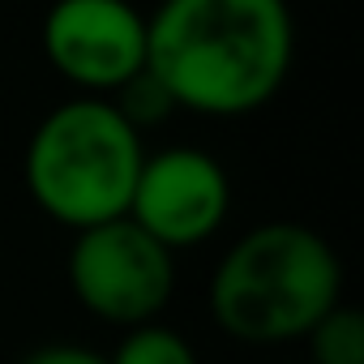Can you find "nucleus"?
Wrapping results in <instances>:
<instances>
[{
    "label": "nucleus",
    "instance_id": "nucleus-1",
    "mask_svg": "<svg viewBox=\"0 0 364 364\" xmlns=\"http://www.w3.org/2000/svg\"><path fill=\"white\" fill-rule=\"evenodd\" d=\"M296 60L287 0H159L146 18V73L176 112L249 116Z\"/></svg>",
    "mask_w": 364,
    "mask_h": 364
},
{
    "label": "nucleus",
    "instance_id": "nucleus-2",
    "mask_svg": "<svg viewBox=\"0 0 364 364\" xmlns=\"http://www.w3.org/2000/svg\"><path fill=\"white\" fill-rule=\"evenodd\" d=\"M343 304V262L304 223H262L245 232L210 274V317L228 338L279 347L304 338Z\"/></svg>",
    "mask_w": 364,
    "mask_h": 364
},
{
    "label": "nucleus",
    "instance_id": "nucleus-3",
    "mask_svg": "<svg viewBox=\"0 0 364 364\" xmlns=\"http://www.w3.org/2000/svg\"><path fill=\"white\" fill-rule=\"evenodd\" d=\"M141 159L146 141L124 112L103 95H77L35 124L22 176L52 223L82 232L129 215Z\"/></svg>",
    "mask_w": 364,
    "mask_h": 364
},
{
    "label": "nucleus",
    "instance_id": "nucleus-4",
    "mask_svg": "<svg viewBox=\"0 0 364 364\" xmlns=\"http://www.w3.org/2000/svg\"><path fill=\"white\" fill-rule=\"evenodd\" d=\"M69 287L90 317L133 330L159 321L167 309L176 291V253L120 215L73 232Z\"/></svg>",
    "mask_w": 364,
    "mask_h": 364
},
{
    "label": "nucleus",
    "instance_id": "nucleus-5",
    "mask_svg": "<svg viewBox=\"0 0 364 364\" xmlns=\"http://www.w3.org/2000/svg\"><path fill=\"white\" fill-rule=\"evenodd\" d=\"M232 215V180L210 150L163 146L146 150L137 185L129 198V219L154 236L163 249H193L219 236Z\"/></svg>",
    "mask_w": 364,
    "mask_h": 364
},
{
    "label": "nucleus",
    "instance_id": "nucleus-6",
    "mask_svg": "<svg viewBox=\"0 0 364 364\" xmlns=\"http://www.w3.org/2000/svg\"><path fill=\"white\" fill-rule=\"evenodd\" d=\"M39 39L48 65L82 95L112 99L146 69V14L129 0H56Z\"/></svg>",
    "mask_w": 364,
    "mask_h": 364
},
{
    "label": "nucleus",
    "instance_id": "nucleus-7",
    "mask_svg": "<svg viewBox=\"0 0 364 364\" xmlns=\"http://www.w3.org/2000/svg\"><path fill=\"white\" fill-rule=\"evenodd\" d=\"M309 364H364V317L351 304H334L309 334Z\"/></svg>",
    "mask_w": 364,
    "mask_h": 364
},
{
    "label": "nucleus",
    "instance_id": "nucleus-8",
    "mask_svg": "<svg viewBox=\"0 0 364 364\" xmlns=\"http://www.w3.org/2000/svg\"><path fill=\"white\" fill-rule=\"evenodd\" d=\"M107 364H198V351L180 330L146 321L120 338V347L107 355Z\"/></svg>",
    "mask_w": 364,
    "mask_h": 364
},
{
    "label": "nucleus",
    "instance_id": "nucleus-9",
    "mask_svg": "<svg viewBox=\"0 0 364 364\" xmlns=\"http://www.w3.org/2000/svg\"><path fill=\"white\" fill-rule=\"evenodd\" d=\"M18 364H107V355L82 343H48V347L26 351Z\"/></svg>",
    "mask_w": 364,
    "mask_h": 364
},
{
    "label": "nucleus",
    "instance_id": "nucleus-10",
    "mask_svg": "<svg viewBox=\"0 0 364 364\" xmlns=\"http://www.w3.org/2000/svg\"><path fill=\"white\" fill-rule=\"evenodd\" d=\"M304 364H309V360H304Z\"/></svg>",
    "mask_w": 364,
    "mask_h": 364
}]
</instances>
